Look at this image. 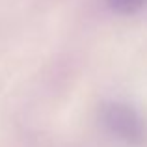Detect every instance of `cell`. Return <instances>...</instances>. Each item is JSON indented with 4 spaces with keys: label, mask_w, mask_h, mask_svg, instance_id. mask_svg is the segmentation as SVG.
I'll return each instance as SVG.
<instances>
[{
    "label": "cell",
    "mask_w": 147,
    "mask_h": 147,
    "mask_svg": "<svg viewBox=\"0 0 147 147\" xmlns=\"http://www.w3.org/2000/svg\"><path fill=\"white\" fill-rule=\"evenodd\" d=\"M106 4L117 15H134L144 9L147 0H106Z\"/></svg>",
    "instance_id": "7a4b0ae2"
},
{
    "label": "cell",
    "mask_w": 147,
    "mask_h": 147,
    "mask_svg": "<svg viewBox=\"0 0 147 147\" xmlns=\"http://www.w3.org/2000/svg\"><path fill=\"white\" fill-rule=\"evenodd\" d=\"M100 121L110 134L127 145L140 147L147 142V123L142 114L134 106L127 102H112L102 104L100 108Z\"/></svg>",
    "instance_id": "6da1fadb"
}]
</instances>
